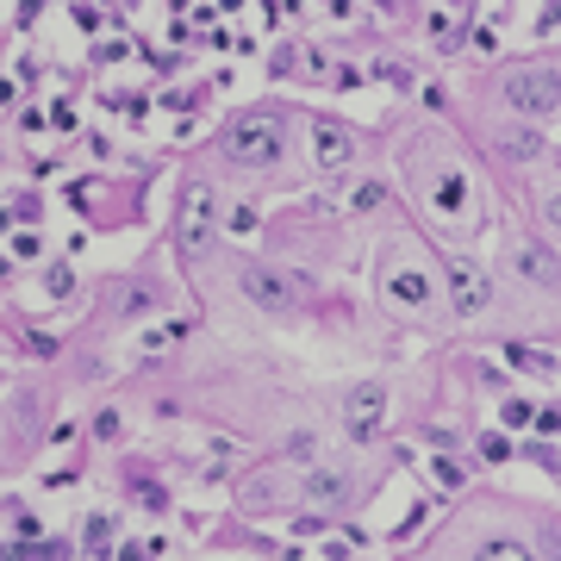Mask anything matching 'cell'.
Listing matches in <instances>:
<instances>
[{"instance_id":"obj_1","label":"cell","mask_w":561,"mask_h":561,"mask_svg":"<svg viewBox=\"0 0 561 561\" xmlns=\"http://www.w3.org/2000/svg\"><path fill=\"white\" fill-rule=\"evenodd\" d=\"M213 187L206 181H187L181 187V219H175V243H181V256L187 262H201L206 250H213Z\"/></svg>"},{"instance_id":"obj_2","label":"cell","mask_w":561,"mask_h":561,"mask_svg":"<svg viewBox=\"0 0 561 561\" xmlns=\"http://www.w3.org/2000/svg\"><path fill=\"white\" fill-rule=\"evenodd\" d=\"M225 150H231L243 169H268V162H280V119L275 113H243V119L231 125Z\"/></svg>"},{"instance_id":"obj_3","label":"cell","mask_w":561,"mask_h":561,"mask_svg":"<svg viewBox=\"0 0 561 561\" xmlns=\"http://www.w3.org/2000/svg\"><path fill=\"white\" fill-rule=\"evenodd\" d=\"M343 431L356 443H381L387 437V387L375 381H362L343 393Z\"/></svg>"},{"instance_id":"obj_4","label":"cell","mask_w":561,"mask_h":561,"mask_svg":"<svg viewBox=\"0 0 561 561\" xmlns=\"http://www.w3.org/2000/svg\"><path fill=\"white\" fill-rule=\"evenodd\" d=\"M505 101H512V113H524V119H542V113L561 106V76L556 69H518V76L505 81Z\"/></svg>"},{"instance_id":"obj_5","label":"cell","mask_w":561,"mask_h":561,"mask_svg":"<svg viewBox=\"0 0 561 561\" xmlns=\"http://www.w3.org/2000/svg\"><path fill=\"white\" fill-rule=\"evenodd\" d=\"M443 280H449V300H456L461 319H474V312H486V300H493V287H486V275L474 268L468 256H449L443 262Z\"/></svg>"},{"instance_id":"obj_6","label":"cell","mask_w":561,"mask_h":561,"mask_svg":"<svg viewBox=\"0 0 561 561\" xmlns=\"http://www.w3.org/2000/svg\"><path fill=\"white\" fill-rule=\"evenodd\" d=\"M238 287L250 294V306H262V312H294V287H287L268 262H243Z\"/></svg>"},{"instance_id":"obj_7","label":"cell","mask_w":561,"mask_h":561,"mask_svg":"<svg viewBox=\"0 0 561 561\" xmlns=\"http://www.w3.org/2000/svg\"><path fill=\"white\" fill-rule=\"evenodd\" d=\"M312 150H319V169H343V162H350V131L319 119L312 125Z\"/></svg>"},{"instance_id":"obj_8","label":"cell","mask_w":561,"mask_h":561,"mask_svg":"<svg viewBox=\"0 0 561 561\" xmlns=\"http://www.w3.org/2000/svg\"><path fill=\"white\" fill-rule=\"evenodd\" d=\"M387 300H400V306H431V280H424L419 268H393V275H387Z\"/></svg>"},{"instance_id":"obj_9","label":"cell","mask_w":561,"mask_h":561,"mask_svg":"<svg viewBox=\"0 0 561 561\" xmlns=\"http://www.w3.org/2000/svg\"><path fill=\"white\" fill-rule=\"evenodd\" d=\"M306 500L312 505H343L350 500V481H343L337 468H312V474H306Z\"/></svg>"},{"instance_id":"obj_10","label":"cell","mask_w":561,"mask_h":561,"mask_svg":"<svg viewBox=\"0 0 561 561\" xmlns=\"http://www.w3.org/2000/svg\"><path fill=\"white\" fill-rule=\"evenodd\" d=\"M518 275L524 280H542V287H561V262L549 256V250H537V243H524V250H518Z\"/></svg>"},{"instance_id":"obj_11","label":"cell","mask_w":561,"mask_h":561,"mask_svg":"<svg viewBox=\"0 0 561 561\" xmlns=\"http://www.w3.org/2000/svg\"><path fill=\"white\" fill-rule=\"evenodd\" d=\"M474 561H537L524 542H512V537H493V542H481L474 549Z\"/></svg>"},{"instance_id":"obj_12","label":"cell","mask_w":561,"mask_h":561,"mask_svg":"<svg viewBox=\"0 0 561 561\" xmlns=\"http://www.w3.org/2000/svg\"><path fill=\"white\" fill-rule=\"evenodd\" d=\"M512 362L530 368V375H556V356H549V350H530V343H512Z\"/></svg>"},{"instance_id":"obj_13","label":"cell","mask_w":561,"mask_h":561,"mask_svg":"<svg viewBox=\"0 0 561 561\" xmlns=\"http://www.w3.org/2000/svg\"><path fill=\"white\" fill-rule=\"evenodd\" d=\"M500 419H505V431H524V424H537V405H530V400H512Z\"/></svg>"},{"instance_id":"obj_14","label":"cell","mask_w":561,"mask_h":561,"mask_svg":"<svg viewBox=\"0 0 561 561\" xmlns=\"http://www.w3.org/2000/svg\"><path fill=\"white\" fill-rule=\"evenodd\" d=\"M81 542H88L94 556H106V542H113V524H106V518H88V537H81Z\"/></svg>"},{"instance_id":"obj_15","label":"cell","mask_w":561,"mask_h":561,"mask_svg":"<svg viewBox=\"0 0 561 561\" xmlns=\"http://www.w3.org/2000/svg\"><path fill=\"white\" fill-rule=\"evenodd\" d=\"M119 561H157V542H125Z\"/></svg>"},{"instance_id":"obj_16","label":"cell","mask_w":561,"mask_h":561,"mask_svg":"<svg viewBox=\"0 0 561 561\" xmlns=\"http://www.w3.org/2000/svg\"><path fill=\"white\" fill-rule=\"evenodd\" d=\"M437 201H443V206H461V175H443V187H437Z\"/></svg>"},{"instance_id":"obj_17","label":"cell","mask_w":561,"mask_h":561,"mask_svg":"<svg viewBox=\"0 0 561 561\" xmlns=\"http://www.w3.org/2000/svg\"><path fill=\"white\" fill-rule=\"evenodd\" d=\"M505 449H512L505 437H486V443H481V456H486V461H505Z\"/></svg>"},{"instance_id":"obj_18","label":"cell","mask_w":561,"mask_h":561,"mask_svg":"<svg viewBox=\"0 0 561 561\" xmlns=\"http://www.w3.org/2000/svg\"><path fill=\"white\" fill-rule=\"evenodd\" d=\"M542 219H549V225L561 231V194H549V201H542Z\"/></svg>"},{"instance_id":"obj_19","label":"cell","mask_w":561,"mask_h":561,"mask_svg":"<svg viewBox=\"0 0 561 561\" xmlns=\"http://www.w3.org/2000/svg\"><path fill=\"white\" fill-rule=\"evenodd\" d=\"M537 424H542V431H561V405H549V412H537Z\"/></svg>"}]
</instances>
